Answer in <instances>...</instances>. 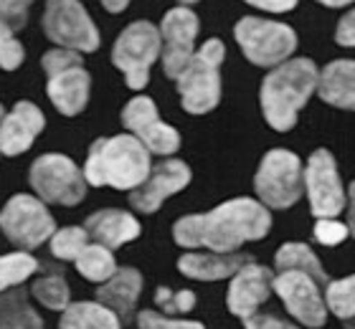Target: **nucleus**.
<instances>
[{
    "label": "nucleus",
    "mask_w": 355,
    "mask_h": 329,
    "mask_svg": "<svg viewBox=\"0 0 355 329\" xmlns=\"http://www.w3.org/2000/svg\"><path fill=\"white\" fill-rule=\"evenodd\" d=\"M272 228V215L264 203L252 197H234L198 215H185L173 228V238L183 249H206L234 254L239 246L259 241Z\"/></svg>",
    "instance_id": "1"
},
{
    "label": "nucleus",
    "mask_w": 355,
    "mask_h": 329,
    "mask_svg": "<svg viewBox=\"0 0 355 329\" xmlns=\"http://www.w3.org/2000/svg\"><path fill=\"white\" fill-rule=\"evenodd\" d=\"M150 150L135 134L96 139L89 150L84 177L94 188H114V190H135L148 180Z\"/></svg>",
    "instance_id": "2"
},
{
    "label": "nucleus",
    "mask_w": 355,
    "mask_h": 329,
    "mask_svg": "<svg viewBox=\"0 0 355 329\" xmlns=\"http://www.w3.org/2000/svg\"><path fill=\"white\" fill-rule=\"evenodd\" d=\"M320 84V71L310 59H292L274 66L259 91L261 109L269 127L289 132L297 125L300 109L310 102L312 91Z\"/></svg>",
    "instance_id": "3"
},
{
    "label": "nucleus",
    "mask_w": 355,
    "mask_h": 329,
    "mask_svg": "<svg viewBox=\"0 0 355 329\" xmlns=\"http://www.w3.org/2000/svg\"><path fill=\"white\" fill-rule=\"evenodd\" d=\"M223 44L211 38L193 53L191 64L178 76V91L183 99V109L191 114H208L221 99V64Z\"/></svg>",
    "instance_id": "4"
},
{
    "label": "nucleus",
    "mask_w": 355,
    "mask_h": 329,
    "mask_svg": "<svg viewBox=\"0 0 355 329\" xmlns=\"http://www.w3.org/2000/svg\"><path fill=\"white\" fill-rule=\"evenodd\" d=\"M254 188L266 208L284 211L295 205L304 190V170L300 165V157L289 150L266 152L254 177Z\"/></svg>",
    "instance_id": "5"
},
{
    "label": "nucleus",
    "mask_w": 355,
    "mask_h": 329,
    "mask_svg": "<svg viewBox=\"0 0 355 329\" xmlns=\"http://www.w3.org/2000/svg\"><path fill=\"white\" fill-rule=\"evenodd\" d=\"M160 51H163L160 30L148 21H137L119 33L114 51H112V61L125 73L127 87L145 89L150 79V69L157 61Z\"/></svg>",
    "instance_id": "6"
},
{
    "label": "nucleus",
    "mask_w": 355,
    "mask_h": 329,
    "mask_svg": "<svg viewBox=\"0 0 355 329\" xmlns=\"http://www.w3.org/2000/svg\"><path fill=\"white\" fill-rule=\"evenodd\" d=\"M0 231L21 251H33L41 243L51 241L56 223L41 197L13 195L0 211Z\"/></svg>",
    "instance_id": "7"
},
{
    "label": "nucleus",
    "mask_w": 355,
    "mask_h": 329,
    "mask_svg": "<svg viewBox=\"0 0 355 329\" xmlns=\"http://www.w3.org/2000/svg\"><path fill=\"white\" fill-rule=\"evenodd\" d=\"M236 41L244 56L257 66H279L295 53L297 33L284 23L264 18H241L236 23Z\"/></svg>",
    "instance_id": "8"
},
{
    "label": "nucleus",
    "mask_w": 355,
    "mask_h": 329,
    "mask_svg": "<svg viewBox=\"0 0 355 329\" xmlns=\"http://www.w3.org/2000/svg\"><path fill=\"white\" fill-rule=\"evenodd\" d=\"M28 180L44 203L79 205L87 195V177L64 154H44L31 165Z\"/></svg>",
    "instance_id": "9"
},
{
    "label": "nucleus",
    "mask_w": 355,
    "mask_h": 329,
    "mask_svg": "<svg viewBox=\"0 0 355 329\" xmlns=\"http://www.w3.org/2000/svg\"><path fill=\"white\" fill-rule=\"evenodd\" d=\"M44 30L53 44L89 53L99 48V30L79 0H46Z\"/></svg>",
    "instance_id": "10"
},
{
    "label": "nucleus",
    "mask_w": 355,
    "mask_h": 329,
    "mask_svg": "<svg viewBox=\"0 0 355 329\" xmlns=\"http://www.w3.org/2000/svg\"><path fill=\"white\" fill-rule=\"evenodd\" d=\"M304 190L310 197V211L315 218H335L345 208V190L335 157L327 150H315L304 168Z\"/></svg>",
    "instance_id": "11"
},
{
    "label": "nucleus",
    "mask_w": 355,
    "mask_h": 329,
    "mask_svg": "<svg viewBox=\"0 0 355 329\" xmlns=\"http://www.w3.org/2000/svg\"><path fill=\"white\" fill-rule=\"evenodd\" d=\"M274 292L279 294L284 307L304 327L320 329L327 319V301L320 294V281L302 271H279L274 278Z\"/></svg>",
    "instance_id": "12"
},
{
    "label": "nucleus",
    "mask_w": 355,
    "mask_h": 329,
    "mask_svg": "<svg viewBox=\"0 0 355 329\" xmlns=\"http://www.w3.org/2000/svg\"><path fill=\"white\" fill-rule=\"evenodd\" d=\"M196 36H198V18L191 8H173L168 10L160 26V38H163V71L178 79L183 69L191 64L193 53H196Z\"/></svg>",
    "instance_id": "13"
},
{
    "label": "nucleus",
    "mask_w": 355,
    "mask_h": 329,
    "mask_svg": "<svg viewBox=\"0 0 355 329\" xmlns=\"http://www.w3.org/2000/svg\"><path fill=\"white\" fill-rule=\"evenodd\" d=\"M122 125L130 134L140 139L153 154H173L180 147V134L171 125H165L157 114L155 104L148 96H135L122 109Z\"/></svg>",
    "instance_id": "14"
},
{
    "label": "nucleus",
    "mask_w": 355,
    "mask_h": 329,
    "mask_svg": "<svg viewBox=\"0 0 355 329\" xmlns=\"http://www.w3.org/2000/svg\"><path fill=\"white\" fill-rule=\"evenodd\" d=\"M191 183V168L180 160H165L150 170L148 180L130 190V203L135 211L155 213L171 195L180 193Z\"/></svg>",
    "instance_id": "15"
},
{
    "label": "nucleus",
    "mask_w": 355,
    "mask_h": 329,
    "mask_svg": "<svg viewBox=\"0 0 355 329\" xmlns=\"http://www.w3.org/2000/svg\"><path fill=\"white\" fill-rule=\"evenodd\" d=\"M274 289V274L266 266H259L257 261L246 263L244 269L236 271L231 276L229 294H226V304H229L231 314L249 319L257 314V309L269 299Z\"/></svg>",
    "instance_id": "16"
},
{
    "label": "nucleus",
    "mask_w": 355,
    "mask_h": 329,
    "mask_svg": "<svg viewBox=\"0 0 355 329\" xmlns=\"http://www.w3.org/2000/svg\"><path fill=\"white\" fill-rule=\"evenodd\" d=\"M46 119L36 104L18 102L0 122V152L6 157L23 154L33 145V139L44 132Z\"/></svg>",
    "instance_id": "17"
},
{
    "label": "nucleus",
    "mask_w": 355,
    "mask_h": 329,
    "mask_svg": "<svg viewBox=\"0 0 355 329\" xmlns=\"http://www.w3.org/2000/svg\"><path fill=\"white\" fill-rule=\"evenodd\" d=\"M89 87H92V79H89L87 69H84V64H76L51 73L46 91H49L53 107L64 117H76L79 112H84L89 102Z\"/></svg>",
    "instance_id": "18"
},
{
    "label": "nucleus",
    "mask_w": 355,
    "mask_h": 329,
    "mask_svg": "<svg viewBox=\"0 0 355 329\" xmlns=\"http://www.w3.org/2000/svg\"><path fill=\"white\" fill-rule=\"evenodd\" d=\"M254 258L246 254H216V251H206V254H185L178 261L180 274L188 278H198V281H218V278H231L236 271H241L246 263H252Z\"/></svg>",
    "instance_id": "19"
},
{
    "label": "nucleus",
    "mask_w": 355,
    "mask_h": 329,
    "mask_svg": "<svg viewBox=\"0 0 355 329\" xmlns=\"http://www.w3.org/2000/svg\"><path fill=\"white\" fill-rule=\"evenodd\" d=\"M89 235L94 238V243H102L107 249H119L125 243L135 241L140 235V223L135 215L127 211H117V208H107V211H96L87 218Z\"/></svg>",
    "instance_id": "20"
},
{
    "label": "nucleus",
    "mask_w": 355,
    "mask_h": 329,
    "mask_svg": "<svg viewBox=\"0 0 355 329\" xmlns=\"http://www.w3.org/2000/svg\"><path fill=\"white\" fill-rule=\"evenodd\" d=\"M142 292V276L137 269H117V274L107 278L96 289V301H102L104 307H110L122 322H130L135 312V304L140 299Z\"/></svg>",
    "instance_id": "21"
},
{
    "label": "nucleus",
    "mask_w": 355,
    "mask_h": 329,
    "mask_svg": "<svg viewBox=\"0 0 355 329\" xmlns=\"http://www.w3.org/2000/svg\"><path fill=\"white\" fill-rule=\"evenodd\" d=\"M318 91L330 107L355 112V61L340 59L327 64L320 73Z\"/></svg>",
    "instance_id": "22"
},
{
    "label": "nucleus",
    "mask_w": 355,
    "mask_h": 329,
    "mask_svg": "<svg viewBox=\"0 0 355 329\" xmlns=\"http://www.w3.org/2000/svg\"><path fill=\"white\" fill-rule=\"evenodd\" d=\"M119 319L102 301H76L61 312L59 329H122Z\"/></svg>",
    "instance_id": "23"
},
{
    "label": "nucleus",
    "mask_w": 355,
    "mask_h": 329,
    "mask_svg": "<svg viewBox=\"0 0 355 329\" xmlns=\"http://www.w3.org/2000/svg\"><path fill=\"white\" fill-rule=\"evenodd\" d=\"M0 329H44L38 312L28 304V294L18 286L0 294Z\"/></svg>",
    "instance_id": "24"
},
{
    "label": "nucleus",
    "mask_w": 355,
    "mask_h": 329,
    "mask_svg": "<svg viewBox=\"0 0 355 329\" xmlns=\"http://www.w3.org/2000/svg\"><path fill=\"white\" fill-rule=\"evenodd\" d=\"M274 266H277V271H302V274H310L320 284H325V286L330 284L325 269L320 266V258L315 256V251H312L307 243H297V241L284 243V246L277 251Z\"/></svg>",
    "instance_id": "25"
},
{
    "label": "nucleus",
    "mask_w": 355,
    "mask_h": 329,
    "mask_svg": "<svg viewBox=\"0 0 355 329\" xmlns=\"http://www.w3.org/2000/svg\"><path fill=\"white\" fill-rule=\"evenodd\" d=\"M74 263H76V271H79L84 278L96 281V284H104L107 278H112L117 274L114 254H112V249L102 246V243H89Z\"/></svg>",
    "instance_id": "26"
},
{
    "label": "nucleus",
    "mask_w": 355,
    "mask_h": 329,
    "mask_svg": "<svg viewBox=\"0 0 355 329\" xmlns=\"http://www.w3.org/2000/svg\"><path fill=\"white\" fill-rule=\"evenodd\" d=\"M36 271L38 261L26 251H15V254L0 256V294L8 292V289H15L28 276H33Z\"/></svg>",
    "instance_id": "27"
},
{
    "label": "nucleus",
    "mask_w": 355,
    "mask_h": 329,
    "mask_svg": "<svg viewBox=\"0 0 355 329\" xmlns=\"http://www.w3.org/2000/svg\"><path fill=\"white\" fill-rule=\"evenodd\" d=\"M31 294H33L46 309H53V312H64V309L71 304V292H69L67 278L61 276V274L36 278L33 286H31Z\"/></svg>",
    "instance_id": "28"
},
{
    "label": "nucleus",
    "mask_w": 355,
    "mask_h": 329,
    "mask_svg": "<svg viewBox=\"0 0 355 329\" xmlns=\"http://www.w3.org/2000/svg\"><path fill=\"white\" fill-rule=\"evenodd\" d=\"M325 301H327V309L338 319L355 317V274L340 278V281H330L325 286Z\"/></svg>",
    "instance_id": "29"
},
{
    "label": "nucleus",
    "mask_w": 355,
    "mask_h": 329,
    "mask_svg": "<svg viewBox=\"0 0 355 329\" xmlns=\"http://www.w3.org/2000/svg\"><path fill=\"white\" fill-rule=\"evenodd\" d=\"M89 231L79 226L61 228L51 235V254L61 261H76L79 254L89 246Z\"/></svg>",
    "instance_id": "30"
},
{
    "label": "nucleus",
    "mask_w": 355,
    "mask_h": 329,
    "mask_svg": "<svg viewBox=\"0 0 355 329\" xmlns=\"http://www.w3.org/2000/svg\"><path fill=\"white\" fill-rule=\"evenodd\" d=\"M155 304L163 309L165 314H185L196 307V294L191 289H180V292H171L168 286H160L155 292Z\"/></svg>",
    "instance_id": "31"
},
{
    "label": "nucleus",
    "mask_w": 355,
    "mask_h": 329,
    "mask_svg": "<svg viewBox=\"0 0 355 329\" xmlns=\"http://www.w3.org/2000/svg\"><path fill=\"white\" fill-rule=\"evenodd\" d=\"M23 64V46L8 26L0 23V69L15 71Z\"/></svg>",
    "instance_id": "32"
},
{
    "label": "nucleus",
    "mask_w": 355,
    "mask_h": 329,
    "mask_svg": "<svg viewBox=\"0 0 355 329\" xmlns=\"http://www.w3.org/2000/svg\"><path fill=\"white\" fill-rule=\"evenodd\" d=\"M137 329H206L200 322H191V319H173L168 314L145 309L137 314Z\"/></svg>",
    "instance_id": "33"
},
{
    "label": "nucleus",
    "mask_w": 355,
    "mask_h": 329,
    "mask_svg": "<svg viewBox=\"0 0 355 329\" xmlns=\"http://www.w3.org/2000/svg\"><path fill=\"white\" fill-rule=\"evenodd\" d=\"M33 0H0V23L18 33L26 28L28 21V8Z\"/></svg>",
    "instance_id": "34"
},
{
    "label": "nucleus",
    "mask_w": 355,
    "mask_h": 329,
    "mask_svg": "<svg viewBox=\"0 0 355 329\" xmlns=\"http://www.w3.org/2000/svg\"><path fill=\"white\" fill-rule=\"evenodd\" d=\"M76 64H84L82 53L74 51V48H64V46L53 48V51H46L44 59H41L46 76H51V73L61 71V69H69V66H76Z\"/></svg>",
    "instance_id": "35"
},
{
    "label": "nucleus",
    "mask_w": 355,
    "mask_h": 329,
    "mask_svg": "<svg viewBox=\"0 0 355 329\" xmlns=\"http://www.w3.org/2000/svg\"><path fill=\"white\" fill-rule=\"evenodd\" d=\"M350 235L348 223H338L335 218H320L318 226H315V238H318L322 246H338Z\"/></svg>",
    "instance_id": "36"
},
{
    "label": "nucleus",
    "mask_w": 355,
    "mask_h": 329,
    "mask_svg": "<svg viewBox=\"0 0 355 329\" xmlns=\"http://www.w3.org/2000/svg\"><path fill=\"white\" fill-rule=\"evenodd\" d=\"M246 329H297L295 324L284 322V319H277V317L269 314H254L249 319H244Z\"/></svg>",
    "instance_id": "37"
},
{
    "label": "nucleus",
    "mask_w": 355,
    "mask_h": 329,
    "mask_svg": "<svg viewBox=\"0 0 355 329\" xmlns=\"http://www.w3.org/2000/svg\"><path fill=\"white\" fill-rule=\"evenodd\" d=\"M335 38L340 46H355V10H350L340 21V26L335 30Z\"/></svg>",
    "instance_id": "38"
},
{
    "label": "nucleus",
    "mask_w": 355,
    "mask_h": 329,
    "mask_svg": "<svg viewBox=\"0 0 355 329\" xmlns=\"http://www.w3.org/2000/svg\"><path fill=\"white\" fill-rule=\"evenodd\" d=\"M244 3L261 8V10H272V13H287L297 6V0H244Z\"/></svg>",
    "instance_id": "39"
},
{
    "label": "nucleus",
    "mask_w": 355,
    "mask_h": 329,
    "mask_svg": "<svg viewBox=\"0 0 355 329\" xmlns=\"http://www.w3.org/2000/svg\"><path fill=\"white\" fill-rule=\"evenodd\" d=\"M348 228L350 233L355 235V183L350 185V193H348Z\"/></svg>",
    "instance_id": "40"
},
{
    "label": "nucleus",
    "mask_w": 355,
    "mask_h": 329,
    "mask_svg": "<svg viewBox=\"0 0 355 329\" xmlns=\"http://www.w3.org/2000/svg\"><path fill=\"white\" fill-rule=\"evenodd\" d=\"M104 10H110V13H122L127 6H130V0H102Z\"/></svg>",
    "instance_id": "41"
},
{
    "label": "nucleus",
    "mask_w": 355,
    "mask_h": 329,
    "mask_svg": "<svg viewBox=\"0 0 355 329\" xmlns=\"http://www.w3.org/2000/svg\"><path fill=\"white\" fill-rule=\"evenodd\" d=\"M322 6L327 8H340V6H348V3H353V0H320Z\"/></svg>",
    "instance_id": "42"
},
{
    "label": "nucleus",
    "mask_w": 355,
    "mask_h": 329,
    "mask_svg": "<svg viewBox=\"0 0 355 329\" xmlns=\"http://www.w3.org/2000/svg\"><path fill=\"white\" fill-rule=\"evenodd\" d=\"M343 327H345V329H355V317H350V319H343Z\"/></svg>",
    "instance_id": "43"
},
{
    "label": "nucleus",
    "mask_w": 355,
    "mask_h": 329,
    "mask_svg": "<svg viewBox=\"0 0 355 329\" xmlns=\"http://www.w3.org/2000/svg\"><path fill=\"white\" fill-rule=\"evenodd\" d=\"M3 119H6V109L0 107V122H3ZM0 154H3V152H0Z\"/></svg>",
    "instance_id": "44"
},
{
    "label": "nucleus",
    "mask_w": 355,
    "mask_h": 329,
    "mask_svg": "<svg viewBox=\"0 0 355 329\" xmlns=\"http://www.w3.org/2000/svg\"><path fill=\"white\" fill-rule=\"evenodd\" d=\"M180 3H183V6H191V3H198V0H180Z\"/></svg>",
    "instance_id": "45"
}]
</instances>
